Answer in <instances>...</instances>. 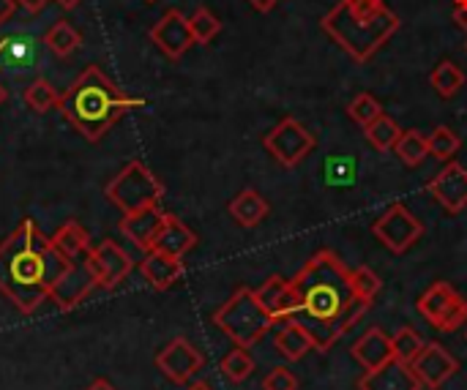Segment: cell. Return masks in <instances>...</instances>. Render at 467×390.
Segmentation results:
<instances>
[{
    "label": "cell",
    "instance_id": "1",
    "mask_svg": "<svg viewBox=\"0 0 467 390\" xmlns=\"http://www.w3.org/2000/svg\"><path fill=\"white\" fill-rule=\"evenodd\" d=\"M293 284L301 292V312L309 317L304 328L309 331L317 353H328L372 306L353 292L350 271L331 249L317 251Z\"/></svg>",
    "mask_w": 467,
    "mask_h": 390
},
{
    "label": "cell",
    "instance_id": "2",
    "mask_svg": "<svg viewBox=\"0 0 467 390\" xmlns=\"http://www.w3.org/2000/svg\"><path fill=\"white\" fill-rule=\"evenodd\" d=\"M68 265L71 260L55 249L52 238H47L33 219H22L0 243V292L22 314H33L52 295V287Z\"/></svg>",
    "mask_w": 467,
    "mask_h": 390
},
{
    "label": "cell",
    "instance_id": "3",
    "mask_svg": "<svg viewBox=\"0 0 467 390\" xmlns=\"http://www.w3.org/2000/svg\"><path fill=\"white\" fill-rule=\"evenodd\" d=\"M145 101L126 96L101 68L88 66L74 85L60 96V112L63 118L77 128L79 137L88 142H99L107 137V131L129 112L140 109Z\"/></svg>",
    "mask_w": 467,
    "mask_h": 390
},
{
    "label": "cell",
    "instance_id": "4",
    "mask_svg": "<svg viewBox=\"0 0 467 390\" xmlns=\"http://www.w3.org/2000/svg\"><path fill=\"white\" fill-rule=\"evenodd\" d=\"M320 25L353 60L369 63L402 22L383 0H339Z\"/></svg>",
    "mask_w": 467,
    "mask_h": 390
},
{
    "label": "cell",
    "instance_id": "5",
    "mask_svg": "<svg viewBox=\"0 0 467 390\" xmlns=\"http://www.w3.org/2000/svg\"><path fill=\"white\" fill-rule=\"evenodd\" d=\"M213 325H216L227 339H233L235 347L252 350L271 328H279L282 323H279L276 317H271V314L260 306L254 290L241 287V290H235V295L213 314Z\"/></svg>",
    "mask_w": 467,
    "mask_h": 390
},
{
    "label": "cell",
    "instance_id": "6",
    "mask_svg": "<svg viewBox=\"0 0 467 390\" xmlns=\"http://www.w3.org/2000/svg\"><path fill=\"white\" fill-rule=\"evenodd\" d=\"M104 194L123 213H137L145 208H156L164 197V186L142 161L134 159L107 183Z\"/></svg>",
    "mask_w": 467,
    "mask_h": 390
},
{
    "label": "cell",
    "instance_id": "7",
    "mask_svg": "<svg viewBox=\"0 0 467 390\" xmlns=\"http://www.w3.org/2000/svg\"><path fill=\"white\" fill-rule=\"evenodd\" d=\"M263 145L282 167H298L315 150L317 139L301 120L285 118L265 134Z\"/></svg>",
    "mask_w": 467,
    "mask_h": 390
},
{
    "label": "cell",
    "instance_id": "8",
    "mask_svg": "<svg viewBox=\"0 0 467 390\" xmlns=\"http://www.w3.org/2000/svg\"><path fill=\"white\" fill-rule=\"evenodd\" d=\"M372 232L391 254H405L424 238V224L402 202H394L372 224Z\"/></svg>",
    "mask_w": 467,
    "mask_h": 390
},
{
    "label": "cell",
    "instance_id": "9",
    "mask_svg": "<svg viewBox=\"0 0 467 390\" xmlns=\"http://www.w3.org/2000/svg\"><path fill=\"white\" fill-rule=\"evenodd\" d=\"M41 41L27 33H11L0 38V79H16L41 66Z\"/></svg>",
    "mask_w": 467,
    "mask_h": 390
},
{
    "label": "cell",
    "instance_id": "10",
    "mask_svg": "<svg viewBox=\"0 0 467 390\" xmlns=\"http://www.w3.org/2000/svg\"><path fill=\"white\" fill-rule=\"evenodd\" d=\"M202 364H205L202 353H200L189 339H183V336L172 339V342H170L159 355H156V366H159V372H161L167 380H172L175 385H186V383H192V380H194V375L202 369Z\"/></svg>",
    "mask_w": 467,
    "mask_h": 390
},
{
    "label": "cell",
    "instance_id": "11",
    "mask_svg": "<svg viewBox=\"0 0 467 390\" xmlns=\"http://www.w3.org/2000/svg\"><path fill=\"white\" fill-rule=\"evenodd\" d=\"M99 287V282H96V273H93V268L88 265V254L85 257H79V260H71V265H68V271L60 276V282L52 287V301L57 303V309H63V312H71V309H77L93 290Z\"/></svg>",
    "mask_w": 467,
    "mask_h": 390
},
{
    "label": "cell",
    "instance_id": "12",
    "mask_svg": "<svg viewBox=\"0 0 467 390\" xmlns=\"http://www.w3.org/2000/svg\"><path fill=\"white\" fill-rule=\"evenodd\" d=\"M88 265L96 273V282L101 290H115L129 273H131V257L115 243V241H104L99 246H93L88 251Z\"/></svg>",
    "mask_w": 467,
    "mask_h": 390
},
{
    "label": "cell",
    "instance_id": "13",
    "mask_svg": "<svg viewBox=\"0 0 467 390\" xmlns=\"http://www.w3.org/2000/svg\"><path fill=\"white\" fill-rule=\"evenodd\" d=\"M410 369H413V375L419 377V383H421L424 388L438 390L443 388V385L460 372V361H457L443 344L430 342V344L421 350V355L410 364Z\"/></svg>",
    "mask_w": 467,
    "mask_h": 390
},
{
    "label": "cell",
    "instance_id": "14",
    "mask_svg": "<svg viewBox=\"0 0 467 390\" xmlns=\"http://www.w3.org/2000/svg\"><path fill=\"white\" fill-rule=\"evenodd\" d=\"M150 41H153L170 60L183 57V55L192 49V44H194L192 27H189V16H183L178 8L167 11V14L150 27Z\"/></svg>",
    "mask_w": 467,
    "mask_h": 390
},
{
    "label": "cell",
    "instance_id": "15",
    "mask_svg": "<svg viewBox=\"0 0 467 390\" xmlns=\"http://www.w3.org/2000/svg\"><path fill=\"white\" fill-rule=\"evenodd\" d=\"M427 191L449 210V213H462L467 208V169L457 161H449L430 183Z\"/></svg>",
    "mask_w": 467,
    "mask_h": 390
},
{
    "label": "cell",
    "instance_id": "16",
    "mask_svg": "<svg viewBox=\"0 0 467 390\" xmlns=\"http://www.w3.org/2000/svg\"><path fill=\"white\" fill-rule=\"evenodd\" d=\"M424 385L419 383V377L413 375L410 364H402V361H389L386 366L380 369H372L367 372L361 380H358V390H421Z\"/></svg>",
    "mask_w": 467,
    "mask_h": 390
},
{
    "label": "cell",
    "instance_id": "17",
    "mask_svg": "<svg viewBox=\"0 0 467 390\" xmlns=\"http://www.w3.org/2000/svg\"><path fill=\"white\" fill-rule=\"evenodd\" d=\"M164 224V213L156 208H145V210H137V213H126V219L120 221V232L137 246L142 249L145 254L153 251V243H156V235Z\"/></svg>",
    "mask_w": 467,
    "mask_h": 390
},
{
    "label": "cell",
    "instance_id": "18",
    "mask_svg": "<svg viewBox=\"0 0 467 390\" xmlns=\"http://www.w3.org/2000/svg\"><path fill=\"white\" fill-rule=\"evenodd\" d=\"M353 358L367 369H380L386 366L389 361H394V344H391V336L380 328H369L356 344H353Z\"/></svg>",
    "mask_w": 467,
    "mask_h": 390
},
{
    "label": "cell",
    "instance_id": "19",
    "mask_svg": "<svg viewBox=\"0 0 467 390\" xmlns=\"http://www.w3.org/2000/svg\"><path fill=\"white\" fill-rule=\"evenodd\" d=\"M194 246H197V235L178 216L164 213V224H161V230L156 235L153 251H161V254H170V257L183 260Z\"/></svg>",
    "mask_w": 467,
    "mask_h": 390
},
{
    "label": "cell",
    "instance_id": "20",
    "mask_svg": "<svg viewBox=\"0 0 467 390\" xmlns=\"http://www.w3.org/2000/svg\"><path fill=\"white\" fill-rule=\"evenodd\" d=\"M142 279L153 290H170L181 276H183V260L161 254V251H148L145 260L140 262Z\"/></svg>",
    "mask_w": 467,
    "mask_h": 390
},
{
    "label": "cell",
    "instance_id": "21",
    "mask_svg": "<svg viewBox=\"0 0 467 390\" xmlns=\"http://www.w3.org/2000/svg\"><path fill=\"white\" fill-rule=\"evenodd\" d=\"M276 350H279V355L287 358V361H301L306 353L315 350V342H312L309 331L304 328V323L296 320V317H290V320H285V323L279 325Z\"/></svg>",
    "mask_w": 467,
    "mask_h": 390
},
{
    "label": "cell",
    "instance_id": "22",
    "mask_svg": "<svg viewBox=\"0 0 467 390\" xmlns=\"http://www.w3.org/2000/svg\"><path fill=\"white\" fill-rule=\"evenodd\" d=\"M460 298V292L449 284V282H435L421 298H419V314L438 328V323L443 320V314L454 306V301Z\"/></svg>",
    "mask_w": 467,
    "mask_h": 390
},
{
    "label": "cell",
    "instance_id": "23",
    "mask_svg": "<svg viewBox=\"0 0 467 390\" xmlns=\"http://www.w3.org/2000/svg\"><path fill=\"white\" fill-rule=\"evenodd\" d=\"M230 216H233L241 227H257V224L268 216V202L263 200L260 191L244 189L238 197H233V202H230Z\"/></svg>",
    "mask_w": 467,
    "mask_h": 390
},
{
    "label": "cell",
    "instance_id": "24",
    "mask_svg": "<svg viewBox=\"0 0 467 390\" xmlns=\"http://www.w3.org/2000/svg\"><path fill=\"white\" fill-rule=\"evenodd\" d=\"M52 243H55V249H57L63 257H68V260H79V257H85V254L90 251V235H88V230H85L82 224H77V221H68V224L57 227L55 235H52Z\"/></svg>",
    "mask_w": 467,
    "mask_h": 390
},
{
    "label": "cell",
    "instance_id": "25",
    "mask_svg": "<svg viewBox=\"0 0 467 390\" xmlns=\"http://www.w3.org/2000/svg\"><path fill=\"white\" fill-rule=\"evenodd\" d=\"M79 44H82V38H79L77 27H74L71 22H66V19L55 22V25L44 33V46H47L49 52H55L57 57H68Z\"/></svg>",
    "mask_w": 467,
    "mask_h": 390
},
{
    "label": "cell",
    "instance_id": "26",
    "mask_svg": "<svg viewBox=\"0 0 467 390\" xmlns=\"http://www.w3.org/2000/svg\"><path fill=\"white\" fill-rule=\"evenodd\" d=\"M430 82H432V87L438 90L441 98H454V96L462 90V85H465V74H462V68H460L457 63L443 60V63H438L435 71L430 74Z\"/></svg>",
    "mask_w": 467,
    "mask_h": 390
},
{
    "label": "cell",
    "instance_id": "27",
    "mask_svg": "<svg viewBox=\"0 0 467 390\" xmlns=\"http://www.w3.org/2000/svg\"><path fill=\"white\" fill-rule=\"evenodd\" d=\"M394 153L400 156L402 164L419 167L430 156V142H427V137L419 128H410V131H402V137L394 145Z\"/></svg>",
    "mask_w": 467,
    "mask_h": 390
},
{
    "label": "cell",
    "instance_id": "28",
    "mask_svg": "<svg viewBox=\"0 0 467 390\" xmlns=\"http://www.w3.org/2000/svg\"><path fill=\"white\" fill-rule=\"evenodd\" d=\"M25 104H27V109L44 115V112L60 107V93L55 90V85L49 79H33L25 87Z\"/></svg>",
    "mask_w": 467,
    "mask_h": 390
},
{
    "label": "cell",
    "instance_id": "29",
    "mask_svg": "<svg viewBox=\"0 0 467 390\" xmlns=\"http://www.w3.org/2000/svg\"><path fill=\"white\" fill-rule=\"evenodd\" d=\"M400 137H402L400 123H397L394 118H389L386 112H383L375 123L367 126V139H369L372 148H378V150H394V145H397Z\"/></svg>",
    "mask_w": 467,
    "mask_h": 390
},
{
    "label": "cell",
    "instance_id": "30",
    "mask_svg": "<svg viewBox=\"0 0 467 390\" xmlns=\"http://www.w3.org/2000/svg\"><path fill=\"white\" fill-rule=\"evenodd\" d=\"M189 27H192L194 44H211V41L222 33L219 16H216L211 8H205V5H200V8L189 16Z\"/></svg>",
    "mask_w": 467,
    "mask_h": 390
},
{
    "label": "cell",
    "instance_id": "31",
    "mask_svg": "<svg viewBox=\"0 0 467 390\" xmlns=\"http://www.w3.org/2000/svg\"><path fill=\"white\" fill-rule=\"evenodd\" d=\"M391 344H394V358L402 361V364H413L421 355V350L427 347V342L413 328H400L391 336Z\"/></svg>",
    "mask_w": 467,
    "mask_h": 390
},
{
    "label": "cell",
    "instance_id": "32",
    "mask_svg": "<svg viewBox=\"0 0 467 390\" xmlns=\"http://www.w3.org/2000/svg\"><path fill=\"white\" fill-rule=\"evenodd\" d=\"M427 142H430V156H435L438 161L454 159L457 150H460V145H462L460 137H457V131L449 128V126H438V128L427 137Z\"/></svg>",
    "mask_w": 467,
    "mask_h": 390
},
{
    "label": "cell",
    "instance_id": "33",
    "mask_svg": "<svg viewBox=\"0 0 467 390\" xmlns=\"http://www.w3.org/2000/svg\"><path fill=\"white\" fill-rule=\"evenodd\" d=\"M252 372H254V361H252V355H249L244 347L227 353L224 361H222V375H224L230 383H244V380L252 377Z\"/></svg>",
    "mask_w": 467,
    "mask_h": 390
},
{
    "label": "cell",
    "instance_id": "34",
    "mask_svg": "<svg viewBox=\"0 0 467 390\" xmlns=\"http://www.w3.org/2000/svg\"><path fill=\"white\" fill-rule=\"evenodd\" d=\"M348 115L358 123V126H369V123H375L380 115H383V107H380V101L372 96V93H358L350 104H348Z\"/></svg>",
    "mask_w": 467,
    "mask_h": 390
},
{
    "label": "cell",
    "instance_id": "35",
    "mask_svg": "<svg viewBox=\"0 0 467 390\" xmlns=\"http://www.w3.org/2000/svg\"><path fill=\"white\" fill-rule=\"evenodd\" d=\"M350 287H353V292H356L358 298H364V301H369V303H372V301L378 298V292H380L383 282H380V276H378L372 268L361 265V268L350 271Z\"/></svg>",
    "mask_w": 467,
    "mask_h": 390
},
{
    "label": "cell",
    "instance_id": "36",
    "mask_svg": "<svg viewBox=\"0 0 467 390\" xmlns=\"http://www.w3.org/2000/svg\"><path fill=\"white\" fill-rule=\"evenodd\" d=\"M285 284H287V279H282V276H271L260 290H254V295H257L260 306H263L271 317H274V312H276V303H279V298H282Z\"/></svg>",
    "mask_w": 467,
    "mask_h": 390
},
{
    "label": "cell",
    "instance_id": "37",
    "mask_svg": "<svg viewBox=\"0 0 467 390\" xmlns=\"http://www.w3.org/2000/svg\"><path fill=\"white\" fill-rule=\"evenodd\" d=\"M467 323V301L460 295L457 301H454V306L443 314V320L438 323V331H443V334H451V331H457V328H462Z\"/></svg>",
    "mask_w": 467,
    "mask_h": 390
},
{
    "label": "cell",
    "instance_id": "38",
    "mask_svg": "<svg viewBox=\"0 0 467 390\" xmlns=\"http://www.w3.org/2000/svg\"><path fill=\"white\" fill-rule=\"evenodd\" d=\"M263 390H298V380H296V375L287 366H276L263 380Z\"/></svg>",
    "mask_w": 467,
    "mask_h": 390
},
{
    "label": "cell",
    "instance_id": "39",
    "mask_svg": "<svg viewBox=\"0 0 467 390\" xmlns=\"http://www.w3.org/2000/svg\"><path fill=\"white\" fill-rule=\"evenodd\" d=\"M16 11V0H0V25H5Z\"/></svg>",
    "mask_w": 467,
    "mask_h": 390
},
{
    "label": "cell",
    "instance_id": "40",
    "mask_svg": "<svg viewBox=\"0 0 467 390\" xmlns=\"http://www.w3.org/2000/svg\"><path fill=\"white\" fill-rule=\"evenodd\" d=\"M16 3H19L25 11H30V14H38V11H41V8H44L49 0H16Z\"/></svg>",
    "mask_w": 467,
    "mask_h": 390
},
{
    "label": "cell",
    "instance_id": "41",
    "mask_svg": "<svg viewBox=\"0 0 467 390\" xmlns=\"http://www.w3.org/2000/svg\"><path fill=\"white\" fill-rule=\"evenodd\" d=\"M249 5H252V8H257L260 14H268L271 8H276V5H279V0H249Z\"/></svg>",
    "mask_w": 467,
    "mask_h": 390
},
{
    "label": "cell",
    "instance_id": "42",
    "mask_svg": "<svg viewBox=\"0 0 467 390\" xmlns=\"http://www.w3.org/2000/svg\"><path fill=\"white\" fill-rule=\"evenodd\" d=\"M454 22L462 27L467 33V3H462V5H454Z\"/></svg>",
    "mask_w": 467,
    "mask_h": 390
},
{
    "label": "cell",
    "instance_id": "43",
    "mask_svg": "<svg viewBox=\"0 0 467 390\" xmlns=\"http://www.w3.org/2000/svg\"><path fill=\"white\" fill-rule=\"evenodd\" d=\"M85 390H118V388H115L112 383H107V380H93V383H90Z\"/></svg>",
    "mask_w": 467,
    "mask_h": 390
},
{
    "label": "cell",
    "instance_id": "44",
    "mask_svg": "<svg viewBox=\"0 0 467 390\" xmlns=\"http://www.w3.org/2000/svg\"><path fill=\"white\" fill-rule=\"evenodd\" d=\"M55 3H57V5H63V8H77L82 0H55Z\"/></svg>",
    "mask_w": 467,
    "mask_h": 390
},
{
    "label": "cell",
    "instance_id": "45",
    "mask_svg": "<svg viewBox=\"0 0 467 390\" xmlns=\"http://www.w3.org/2000/svg\"><path fill=\"white\" fill-rule=\"evenodd\" d=\"M189 390H213V388H211L208 383H194V385H192Z\"/></svg>",
    "mask_w": 467,
    "mask_h": 390
},
{
    "label": "cell",
    "instance_id": "46",
    "mask_svg": "<svg viewBox=\"0 0 467 390\" xmlns=\"http://www.w3.org/2000/svg\"><path fill=\"white\" fill-rule=\"evenodd\" d=\"M5 101V87H3V82H0V104Z\"/></svg>",
    "mask_w": 467,
    "mask_h": 390
},
{
    "label": "cell",
    "instance_id": "47",
    "mask_svg": "<svg viewBox=\"0 0 467 390\" xmlns=\"http://www.w3.org/2000/svg\"><path fill=\"white\" fill-rule=\"evenodd\" d=\"M148 3H153V0H148Z\"/></svg>",
    "mask_w": 467,
    "mask_h": 390
}]
</instances>
